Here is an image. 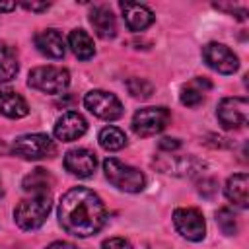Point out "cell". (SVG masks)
I'll return each instance as SVG.
<instances>
[{"mask_svg":"<svg viewBox=\"0 0 249 249\" xmlns=\"http://www.w3.org/2000/svg\"><path fill=\"white\" fill-rule=\"evenodd\" d=\"M198 193L204 196V198H212L216 193H218V183L214 179H202L198 183Z\"/></svg>","mask_w":249,"mask_h":249,"instance_id":"cell-26","label":"cell"},{"mask_svg":"<svg viewBox=\"0 0 249 249\" xmlns=\"http://www.w3.org/2000/svg\"><path fill=\"white\" fill-rule=\"evenodd\" d=\"M103 171L107 181L124 193H140L146 185V177L140 169L123 163L117 158H107L103 161Z\"/></svg>","mask_w":249,"mask_h":249,"instance_id":"cell-3","label":"cell"},{"mask_svg":"<svg viewBox=\"0 0 249 249\" xmlns=\"http://www.w3.org/2000/svg\"><path fill=\"white\" fill-rule=\"evenodd\" d=\"M97 165V158L91 150L88 148H72L64 154V167L68 173L76 175V177H89L93 175Z\"/></svg>","mask_w":249,"mask_h":249,"instance_id":"cell-11","label":"cell"},{"mask_svg":"<svg viewBox=\"0 0 249 249\" xmlns=\"http://www.w3.org/2000/svg\"><path fill=\"white\" fill-rule=\"evenodd\" d=\"M12 150L16 156H19L23 160H45V158H53L56 154L54 142L47 134H39V132L18 136L12 144Z\"/></svg>","mask_w":249,"mask_h":249,"instance_id":"cell-5","label":"cell"},{"mask_svg":"<svg viewBox=\"0 0 249 249\" xmlns=\"http://www.w3.org/2000/svg\"><path fill=\"white\" fill-rule=\"evenodd\" d=\"M216 224L222 230V233H226V235H235L237 233V222H235V216L230 208H220L216 212Z\"/></svg>","mask_w":249,"mask_h":249,"instance_id":"cell-25","label":"cell"},{"mask_svg":"<svg viewBox=\"0 0 249 249\" xmlns=\"http://www.w3.org/2000/svg\"><path fill=\"white\" fill-rule=\"evenodd\" d=\"M4 195V189H2V181H0V196Z\"/></svg>","mask_w":249,"mask_h":249,"instance_id":"cell-32","label":"cell"},{"mask_svg":"<svg viewBox=\"0 0 249 249\" xmlns=\"http://www.w3.org/2000/svg\"><path fill=\"white\" fill-rule=\"evenodd\" d=\"M14 8H16L14 2H10V4H0V12H10V10H14Z\"/></svg>","mask_w":249,"mask_h":249,"instance_id":"cell-31","label":"cell"},{"mask_svg":"<svg viewBox=\"0 0 249 249\" xmlns=\"http://www.w3.org/2000/svg\"><path fill=\"white\" fill-rule=\"evenodd\" d=\"M21 6H23L25 10H31V12H43V10H47L51 4H47V2H43V4H35V2L29 4V2H23Z\"/></svg>","mask_w":249,"mask_h":249,"instance_id":"cell-29","label":"cell"},{"mask_svg":"<svg viewBox=\"0 0 249 249\" xmlns=\"http://www.w3.org/2000/svg\"><path fill=\"white\" fill-rule=\"evenodd\" d=\"M0 113L8 119H21L29 113V105L18 91L0 89Z\"/></svg>","mask_w":249,"mask_h":249,"instance_id":"cell-18","label":"cell"},{"mask_svg":"<svg viewBox=\"0 0 249 249\" xmlns=\"http://www.w3.org/2000/svg\"><path fill=\"white\" fill-rule=\"evenodd\" d=\"M169 123V111L165 107H144L132 117V130L138 136H154L161 132Z\"/></svg>","mask_w":249,"mask_h":249,"instance_id":"cell-7","label":"cell"},{"mask_svg":"<svg viewBox=\"0 0 249 249\" xmlns=\"http://www.w3.org/2000/svg\"><path fill=\"white\" fill-rule=\"evenodd\" d=\"M99 144L107 152H117V150H121V148L126 146V136L117 126H105L99 132Z\"/></svg>","mask_w":249,"mask_h":249,"instance_id":"cell-23","label":"cell"},{"mask_svg":"<svg viewBox=\"0 0 249 249\" xmlns=\"http://www.w3.org/2000/svg\"><path fill=\"white\" fill-rule=\"evenodd\" d=\"M224 193L230 202H233L239 208H247L249 206V177H247V173L231 175L224 187Z\"/></svg>","mask_w":249,"mask_h":249,"instance_id":"cell-17","label":"cell"},{"mask_svg":"<svg viewBox=\"0 0 249 249\" xmlns=\"http://www.w3.org/2000/svg\"><path fill=\"white\" fill-rule=\"evenodd\" d=\"M154 165H158L163 173H173V175H183L191 177L198 171L204 169V163L196 160L195 156H179V158H163V160H154Z\"/></svg>","mask_w":249,"mask_h":249,"instance_id":"cell-14","label":"cell"},{"mask_svg":"<svg viewBox=\"0 0 249 249\" xmlns=\"http://www.w3.org/2000/svg\"><path fill=\"white\" fill-rule=\"evenodd\" d=\"M35 47L41 54L49 58H62L66 53V45L62 35L56 29H43L35 35Z\"/></svg>","mask_w":249,"mask_h":249,"instance_id":"cell-15","label":"cell"},{"mask_svg":"<svg viewBox=\"0 0 249 249\" xmlns=\"http://www.w3.org/2000/svg\"><path fill=\"white\" fill-rule=\"evenodd\" d=\"M68 47L72 49V53L80 58V60H89L95 54V47L91 37L84 31V29H74L68 35Z\"/></svg>","mask_w":249,"mask_h":249,"instance_id":"cell-20","label":"cell"},{"mask_svg":"<svg viewBox=\"0 0 249 249\" xmlns=\"http://www.w3.org/2000/svg\"><path fill=\"white\" fill-rule=\"evenodd\" d=\"M45 249H78V247L72 245V243H68V241H54V243H51Z\"/></svg>","mask_w":249,"mask_h":249,"instance_id":"cell-30","label":"cell"},{"mask_svg":"<svg viewBox=\"0 0 249 249\" xmlns=\"http://www.w3.org/2000/svg\"><path fill=\"white\" fill-rule=\"evenodd\" d=\"M158 146H160V150H163V152H173V150H177L179 146H181V142L177 140V138H161L160 142H158Z\"/></svg>","mask_w":249,"mask_h":249,"instance_id":"cell-28","label":"cell"},{"mask_svg":"<svg viewBox=\"0 0 249 249\" xmlns=\"http://www.w3.org/2000/svg\"><path fill=\"white\" fill-rule=\"evenodd\" d=\"M124 23L130 31H144L154 23V12L138 2H121Z\"/></svg>","mask_w":249,"mask_h":249,"instance_id":"cell-13","label":"cell"},{"mask_svg":"<svg viewBox=\"0 0 249 249\" xmlns=\"http://www.w3.org/2000/svg\"><path fill=\"white\" fill-rule=\"evenodd\" d=\"M18 70H19V62L16 51L8 45H0V84L16 78Z\"/></svg>","mask_w":249,"mask_h":249,"instance_id":"cell-21","label":"cell"},{"mask_svg":"<svg viewBox=\"0 0 249 249\" xmlns=\"http://www.w3.org/2000/svg\"><path fill=\"white\" fill-rule=\"evenodd\" d=\"M58 222L74 237L95 235L107 222V208L101 198L86 187H74L60 196Z\"/></svg>","mask_w":249,"mask_h":249,"instance_id":"cell-1","label":"cell"},{"mask_svg":"<svg viewBox=\"0 0 249 249\" xmlns=\"http://www.w3.org/2000/svg\"><path fill=\"white\" fill-rule=\"evenodd\" d=\"M53 177L47 169L43 167H37L33 169L29 175L23 177L21 181V187L25 193H33V195H43V193H51V187H53Z\"/></svg>","mask_w":249,"mask_h":249,"instance_id":"cell-19","label":"cell"},{"mask_svg":"<svg viewBox=\"0 0 249 249\" xmlns=\"http://www.w3.org/2000/svg\"><path fill=\"white\" fill-rule=\"evenodd\" d=\"M86 109L103 121H115L123 115V105L115 93L103 91V89H91L84 97Z\"/></svg>","mask_w":249,"mask_h":249,"instance_id":"cell-6","label":"cell"},{"mask_svg":"<svg viewBox=\"0 0 249 249\" xmlns=\"http://www.w3.org/2000/svg\"><path fill=\"white\" fill-rule=\"evenodd\" d=\"M210 88V82L204 78H196L193 80L187 88H183L181 91V103L187 107H196L204 101V89Z\"/></svg>","mask_w":249,"mask_h":249,"instance_id":"cell-22","label":"cell"},{"mask_svg":"<svg viewBox=\"0 0 249 249\" xmlns=\"http://www.w3.org/2000/svg\"><path fill=\"white\" fill-rule=\"evenodd\" d=\"M51 206H53L51 193L35 195L33 198H25L16 206L14 220L21 230L33 231V230H37L45 224V220L51 212Z\"/></svg>","mask_w":249,"mask_h":249,"instance_id":"cell-2","label":"cell"},{"mask_svg":"<svg viewBox=\"0 0 249 249\" xmlns=\"http://www.w3.org/2000/svg\"><path fill=\"white\" fill-rule=\"evenodd\" d=\"M88 130V121L76 113V111H68L62 117H58L56 124H54V136L62 142H72L78 140L80 136H84Z\"/></svg>","mask_w":249,"mask_h":249,"instance_id":"cell-12","label":"cell"},{"mask_svg":"<svg viewBox=\"0 0 249 249\" xmlns=\"http://www.w3.org/2000/svg\"><path fill=\"white\" fill-rule=\"evenodd\" d=\"M101 249H132V245L124 237H109L101 243Z\"/></svg>","mask_w":249,"mask_h":249,"instance_id":"cell-27","label":"cell"},{"mask_svg":"<svg viewBox=\"0 0 249 249\" xmlns=\"http://www.w3.org/2000/svg\"><path fill=\"white\" fill-rule=\"evenodd\" d=\"M216 117L224 128H241L249 121L247 97H224L218 103Z\"/></svg>","mask_w":249,"mask_h":249,"instance_id":"cell-8","label":"cell"},{"mask_svg":"<svg viewBox=\"0 0 249 249\" xmlns=\"http://www.w3.org/2000/svg\"><path fill=\"white\" fill-rule=\"evenodd\" d=\"M175 230L189 241H200L206 235V224L196 208H177L173 212Z\"/></svg>","mask_w":249,"mask_h":249,"instance_id":"cell-9","label":"cell"},{"mask_svg":"<svg viewBox=\"0 0 249 249\" xmlns=\"http://www.w3.org/2000/svg\"><path fill=\"white\" fill-rule=\"evenodd\" d=\"M89 23L101 39H113L117 35V21L107 6H93V10L89 12Z\"/></svg>","mask_w":249,"mask_h":249,"instance_id":"cell-16","label":"cell"},{"mask_svg":"<svg viewBox=\"0 0 249 249\" xmlns=\"http://www.w3.org/2000/svg\"><path fill=\"white\" fill-rule=\"evenodd\" d=\"M27 84L43 93H62L70 84V74L60 66H37L29 72Z\"/></svg>","mask_w":249,"mask_h":249,"instance_id":"cell-4","label":"cell"},{"mask_svg":"<svg viewBox=\"0 0 249 249\" xmlns=\"http://www.w3.org/2000/svg\"><path fill=\"white\" fill-rule=\"evenodd\" d=\"M202 58L204 62L220 72V74H233L237 68H239V60H237V54L226 47L224 43H208L202 47Z\"/></svg>","mask_w":249,"mask_h":249,"instance_id":"cell-10","label":"cell"},{"mask_svg":"<svg viewBox=\"0 0 249 249\" xmlns=\"http://www.w3.org/2000/svg\"><path fill=\"white\" fill-rule=\"evenodd\" d=\"M126 89L136 99H148L154 93V84L148 82L146 78H130L126 82Z\"/></svg>","mask_w":249,"mask_h":249,"instance_id":"cell-24","label":"cell"}]
</instances>
